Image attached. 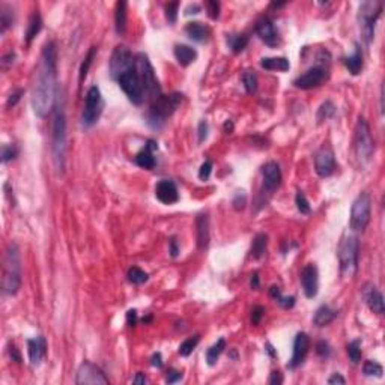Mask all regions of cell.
Here are the masks:
<instances>
[{
  "instance_id": "8d00e7d4",
  "label": "cell",
  "mask_w": 385,
  "mask_h": 385,
  "mask_svg": "<svg viewBox=\"0 0 385 385\" xmlns=\"http://www.w3.org/2000/svg\"><path fill=\"white\" fill-rule=\"evenodd\" d=\"M363 373L366 376H376V378H382V373H384V369L379 363L376 361H366L364 366H363Z\"/></svg>"
},
{
  "instance_id": "91938a15",
  "label": "cell",
  "mask_w": 385,
  "mask_h": 385,
  "mask_svg": "<svg viewBox=\"0 0 385 385\" xmlns=\"http://www.w3.org/2000/svg\"><path fill=\"white\" fill-rule=\"evenodd\" d=\"M9 355H11V358H12L14 361H17V363L21 361V355H20L18 349H17L15 345H12V343H9Z\"/></svg>"
},
{
  "instance_id": "60d3db41",
  "label": "cell",
  "mask_w": 385,
  "mask_h": 385,
  "mask_svg": "<svg viewBox=\"0 0 385 385\" xmlns=\"http://www.w3.org/2000/svg\"><path fill=\"white\" fill-rule=\"evenodd\" d=\"M128 280L134 284H141V283L148 281V274L137 267H133L128 271Z\"/></svg>"
},
{
  "instance_id": "4dcf8cb0",
  "label": "cell",
  "mask_w": 385,
  "mask_h": 385,
  "mask_svg": "<svg viewBox=\"0 0 385 385\" xmlns=\"http://www.w3.org/2000/svg\"><path fill=\"white\" fill-rule=\"evenodd\" d=\"M345 65H346L348 71L352 76H358L361 73V69H363V53H361V50L357 49L354 55L346 57L345 59Z\"/></svg>"
},
{
  "instance_id": "003e7915",
  "label": "cell",
  "mask_w": 385,
  "mask_h": 385,
  "mask_svg": "<svg viewBox=\"0 0 385 385\" xmlns=\"http://www.w3.org/2000/svg\"><path fill=\"white\" fill-rule=\"evenodd\" d=\"M224 130H226V131H229V133H232V130H233V124H232V121H226V124H224Z\"/></svg>"
},
{
  "instance_id": "7dc6e473",
  "label": "cell",
  "mask_w": 385,
  "mask_h": 385,
  "mask_svg": "<svg viewBox=\"0 0 385 385\" xmlns=\"http://www.w3.org/2000/svg\"><path fill=\"white\" fill-rule=\"evenodd\" d=\"M211 172H212V161L206 160L203 164L200 165V170H199V178L202 181H206L209 176H211Z\"/></svg>"
},
{
  "instance_id": "8992f818",
  "label": "cell",
  "mask_w": 385,
  "mask_h": 385,
  "mask_svg": "<svg viewBox=\"0 0 385 385\" xmlns=\"http://www.w3.org/2000/svg\"><path fill=\"white\" fill-rule=\"evenodd\" d=\"M381 11H382L381 2H364L359 5L358 21H359V29L364 36V41L367 44H370L372 39L375 38V26L381 15Z\"/></svg>"
},
{
  "instance_id": "52a82bcc",
  "label": "cell",
  "mask_w": 385,
  "mask_h": 385,
  "mask_svg": "<svg viewBox=\"0 0 385 385\" xmlns=\"http://www.w3.org/2000/svg\"><path fill=\"white\" fill-rule=\"evenodd\" d=\"M354 149L355 155L359 161L369 163L375 152V140L372 137L369 124L364 117H358L357 127H355V138H354Z\"/></svg>"
},
{
  "instance_id": "603a6c76",
  "label": "cell",
  "mask_w": 385,
  "mask_h": 385,
  "mask_svg": "<svg viewBox=\"0 0 385 385\" xmlns=\"http://www.w3.org/2000/svg\"><path fill=\"white\" fill-rule=\"evenodd\" d=\"M197 227V247L199 250H205L209 246V215L202 212L196 219Z\"/></svg>"
},
{
  "instance_id": "6da1fadb",
  "label": "cell",
  "mask_w": 385,
  "mask_h": 385,
  "mask_svg": "<svg viewBox=\"0 0 385 385\" xmlns=\"http://www.w3.org/2000/svg\"><path fill=\"white\" fill-rule=\"evenodd\" d=\"M57 50L55 42H47L41 63L36 73V79L32 89V107L36 116L45 117L55 109L56 97H57Z\"/></svg>"
},
{
  "instance_id": "f546056e",
  "label": "cell",
  "mask_w": 385,
  "mask_h": 385,
  "mask_svg": "<svg viewBox=\"0 0 385 385\" xmlns=\"http://www.w3.org/2000/svg\"><path fill=\"white\" fill-rule=\"evenodd\" d=\"M267 247H268V236L265 233H257L251 244V256L254 259H260L267 253Z\"/></svg>"
},
{
  "instance_id": "83f0119b",
  "label": "cell",
  "mask_w": 385,
  "mask_h": 385,
  "mask_svg": "<svg viewBox=\"0 0 385 385\" xmlns=\"http://www.w3.org/2000/svg\"><path fill=\"white\" fill-rule=\"evenodd\" d=\"M260 66L268 71H287L291 63L286 57H265L260 60Z\"/></svg>"
},
{
  "instance_id": "7c38bea8",
  "label": "cell",
  "mask_w": 385,
  "mask_h": 385,
  "mask_svg": "<svg viewBox=\"0 0 385 385\" xmlns=\"http://www.w3.org/2000/svg\"><path fill=\"white\" fill-rule=\"evenodd\" d=\"M134 65H136V59L133 57L131 52L125 45H117L113 52L110 60L111 77L117 80L121 74L134 68Z\"/></svg>"
},
{
  "instance_id": "cb8c5ba5",
  "label": "cell",
  "mask_w": 385,
  "mask_h": 385,
  "mask_svg": "<svg viewBox=\"0 0 385 385\" xmlns=\"http://www.w3.org/2000/svg\"><path fill=\"white\" fill-rule=\"evenodd\" d=\"M157 148H158L157 143L154 140H149L148 145L145 146V149H141L137 155H136V163H137V165H140L141 169H146V170H152L155 167V164H157L152 151L157 149Z\"/></svg>"
},
{
  "instance_id": "5b68a950",
  "label": "cell",
  "mask_w": 385,
  "mask_h": 385,
  "mask_svg": "<svg viewBox=\"0 0 385 385\" xmlns=\"http://www.w3.org/2000/svg\"><path fill=\"white\" fill-rule=\"evenodd\" d=\"M358 253L359 243L357 236H346L339 247V262H340V273L343 277L351 278L358 271Z\"/></svg>"
},
{
  "instance_id": "03108f58",
  "label": "cell",
  "mask_w": 385,
  "mask_h": 385,
  "mask_svg": "<svg viewBox=\"0 0 385 385\" xmlns=\"http://www.w3.org/2000/svg\"><path fill=\"white\" fill-rule=\"evenodd\" d=\"M146 382H148V379L143 373H137L136 378L133 379V384H146Z\"/></svg>"
},
{
  "instance_id": "836d02e7",
  "label": "cell",
  "mask_w": 385,
  "mask_h": 385,
  "mask_svg": "<svg viewBox=\"0 0 385 385\" xmlns=\"http://www.w3.org/2000/svg\"><path fill=\"white\" fill-rule=\"evenodd\" d=\"M12 23H14V11H12V8H9L8 5L3 3L0 6V32L5 33L12 26Z\"/></svg>"
},
{
  "instance_id": "e0dca14e",
  "label": "cell",
  "mask_w": 385,
  "mask_h": 385,
  "mask_svg": "<svg viewBox=\"0 0 385 385\" xmlns=\"http://www.w3.org/2000/svg\"><path fill=\"white\" fill-rule=\"evenodd\" d=\"M308 348H310L308 335L305 332H298L297 337H295V342H294V354H292V358H291L287 367L289 369H297L298 366H301L305 357H307Z\"/></svg>"
},
{
  "instance_id": "6125c7cd",
  "label": "cell",
  "mask_w": 385,
  "mask_h": 385,
  "mask_svg": "<svg viewBox=\"0 0 385 385\" xmlns=\"http://www.w3.org/2000/svg\"><path fill=\"white\" fill-rule=\"evenodd\" d=\"M328 384H330V385H334V384L343 385V384H346V379H345L343 376H340L339 373H334V375L331 376L330 379H328Z\"/></svg>"
},
{
  "instance_id": "ac0fdd59",
  "label": "cell",
  "mask_w": 385,
  "mask_h": 385,
  "mask_svg": "<svg viewBox=\"0 0 385 385\" xmlns=\"http://www.w3.org/2000/svg\"><path fill=\"white\" fill-rule=\"evenodd\" d=\"M262 176H263V187L270 192L278 190L281 184V172L280 167L274 161H270L262 167Z\"/></svg>"
},
{
  "instance_id": "bcb514c9",
  "label": "cell",
  "mask_w": 385,
  "mask_h": 385,
  "mask_svg": "<svg viewBox=\"0 0 385 385\" xmlns=\"http://www.w3.org/2000/svg\"><path fill=\"white\" fill-rule=\"evenodd\" d=\"M178 9H179V3H178V2H173V3L165 5V18L169 20V23H172V25L176 23Z\"/></svg>"
},
{
  "instance_id": "681fc988",
  "label": "cell",
  "mask_w": 385,
  "mask_h": 385,
  "mask_svg": "<svg viewBox=\"0 0 385 385\" xmlns=\"http://www.w3.org/2000/svg\"><path fill=\"white\" fill-rule=\"evenodd\" d=\"M25 95V90L23 89H18V90H15L14 93H11L9 95V98H8V103H6V107L8 109H11V107H14L20 100H21V97Z\"/></svg>"
},
{
  "instance_id": "1f68e13d",
  "label": "cell",
  "mask_w": 385,
  "mask_h": 385,
  "mask_svg": "<svg viewBox=\"0 0 385 385\" xmlns=\"http://www.w3.org/2000/svg\"><path fill=\"white\" fill-rule=\"evenodd\" d=\"M42 29V20H41V15L38 14V11L33 12V15L30 17V21H29L28 32H26V42H32V39L41 32Z\"/></svg>"
},
{
  "instance_id": "ffe728a7",
  "label": "cell",
  "mask_w": 385,
  "mask_h": 385,
  "mask_svg": "<svg viewBox=\"0 0 385 385\" xmlns=\"http://www.w3.org/2000/svg\"><path fill=\"white\" fill-rule=\"evenodd\" d=\"M363 295H364V300H366L367 307H369L373 313H376V315H384V297H382V294L378 291L376 286L367 284V286L364 287V291H363Z\"/></svg>"
},
{
  "instance_id": "d6a6232c",
  "label": "cell",
  "mask_w": 385,
  "mask_h": 385,
  "mask_svg": "<svg viewBox=\"0 0 385 385\" xmlns=\"http://www.w3.org/2000/svg\"><path fill=\"white\" fill-rule=\"evenodd\" d=\"M224 349H226V340H224V339L217 340V342L206 351V361H208V364H209V366H214V364L219 361L221 352H223Z\"/></svg>"
},
{
  "instance_id": "d6986e66",
  "label": "cell",
  "mask_w": 385,
  "mask_h": 385,
  "mask_svg": "<svg viewBox=\"0 0 385 385\" xmlns=\"http://www.w3.org/2000/svg\"><path fill=\"white\" fill-rule=\"evenodd\" d=\"M155 196L164 205H172V203H176L179 200V192H178L175 182L169 181V179H163V181H160L157 184Z\"/></svg>"
},
{
  "instance_id": "484cf974",
  "label": "cell",
  "mask_w": 385,
  "mask_h": 385,
  "mask_svg": "<svg viewBox=\"0 0 385 385\" xmlns=\"http://www.w3.org/2000/svg\"><path fill=\"white\" fill-rule=\"evenodd\" d=\"M185 32L188 35V38L196 41V42H206L209 38V29L206 28L205 25L199 23V21H192L188 23V26L185 28Z\"/></svg>"
},
{
  "instance_id": "11a10c76",
  "label": "cell",
  "mask_w": 385,
  "mask_h": 385,
  "mask_svg": "<svg viewBox=\"0 0 385 385\" xmlns=\"http://www.w3.org/2000/svg\"><path fill=\"white\" fill-rule=\"evenodd\" d=\"M208 130H209L208 122H206V121H202V122L199 124V130H197V133H199V141H200V143L208 137Z\"/></svg>"
},
{
  "instance_id": "f35d334b",
  "label": "cell",
  "mask_w": 385,
  "mask_h": 385,
  "mask_svg": "<svg viewBox=\"0 0 385 385\" xmlns=\"http://www.w3.org/2000/svg\"><path fill=\"white\" fill-rule=\"evenodd\" d=\"M335 114V106L332 104V101H325L322 103V106L319 107V111H318V121L319 122H324V121H328L332 116Z\"/></svg>"
},
{
  "instance_id": "f907efd6",
  "label": "cell",
  "mask_w": 385,
  "mask_h": 385,
  "mask_svg": "<svg viewBox=\"0 0 385 385\" xmlns=\"http://www.w3.org/2000/svg\"><path fill=\"white\" fill-rule=\"evenodd\" d=\"M263 313H265V308H263V307H260V305L253 307V310H251V324H253V325H257V324L260 322Z\"/></svg>"
},
{
  "instance_id": "7bdbcfd3",
  "label": "cell",
  "mask_w": 385,
  "mask_h": 385,
  "mask_svg": "<svg viewBox=\"0 0 385 385\" xmlns=\"http://www.w3.org/2000/svg\"><path fill=\"white\" fill-rule=\"evenodd\" d=\"M95 53H97V49H95V47H92V49L89 50L87 56H86L84 62L82 63V68H80V82H83V80L86 79V76H87V71H89V68H90V65H92V62H93Z\"/></svg>"
},
{
  "instance_id": "be15d7a7",
  "label": "cell",
  "mask_w": 385,
  "mask_h": 385,
  "mask_svg": "<svg viewBox=\"0 0 385 385\" xmlns=\"http://www.w3.org/2000/svg\"><path fill=\"white\" fill-rule=\"evenodd\" d=\"M151 364L154 366V367H163V358H161V354L160 352H157V354H154L152 358H151Z\"/></svg>"
},
{
  "instance_id": "ab89813d",
  "label": "cell",
  "mask_w": 385,
  "mask_h": 385,
  "mask_svg": "<svg viewBox=\"0 0 385 385\" xmlns=\"http://www.w3.org/2000/svg\"><path fill=\"white\" fill-rule=\"evenodd\" d=\"M243 83L248 93H254L257 90V76L254 74V71H246L243 74Z\"/></svg>"
},
{
  "instance_id": "f1b7e54d",
  "label": "cell",
  "mask_w": 385,
  "mask_h": 385,
  "mask_svg": "<svg viewBox=\"0 0 385 385\" xmlns=\"http://www.w3.org/2000/svg\"><path fill=\"white\" fill-rule=\"evenodd\" d=\"M114 28L119 35L127 30V2H117L114 9Z\"/></svg>"
},
{
  "instance_id": "94428289",
  "label": "cell",
  "mask_w": 385,
  "mask_h": 385,
  "mask_svg": "<svg viewBox=\"0 0 385 385\" xmlns=\"http://www.w3.org/2000/svg\"><path fill=\"white\" fill-rule=\"evenodd\" d=\"M136 321H137V311L136 310H130L127 313V322L130 327H134L136 325Z\"/></svg>"
},
{
  "instance_id": "7a4b0ae2",
  "label": "cell",
  "mask_w": 385,
  "mask_h": 385,
  "mask_svg": "<svg viewBox=\"0 0 385 385\" xmlns=\"http://www.w3.org/2000/svg\"><path fill=\"white\" fill-rule=\"evenodd\" d=\"M52 151L57 175H63L66 161V114L63 100H56L53 109V133H52Z\"/></svg>"
},
{
  "instance_id": "5bb4252c",
  "label": "cell",
  "mask_w": 385,
  "mask_h": 385,
  "mask_svg": "<svg viewBox=\"0 0 385 385\" xmlns=\"http://www.w3.org/2000/svg\"><path fill=\"white\" fill-rule=\"evenodd\" d=\"M315 169L316 173L322 178H328L335 170V158L330 146H322L315 154Z\"/></svg>"
},
{
  "instance_id": "680465c9",
  "label": "cell",
  "mask_w": 385,
  "mask_h": 385,
  "mask_svg": "<svg viewBox=\"0 0 385 385\" xmlns=\"http://www.w3.org/2000/svg\"><path fill=\"white\" fill-rule=\"evenodd\" d=\"M268 382L271 385H280L283 382V376H281V373L280 372H273L271 373V376H270V379H268Z\"/></svg>"
},
{
  "instance_id": "d4e9b609",
  "label": "cell",
  "mask_w": 385,
  "mask_h": 385,
  "mask_svg": "<svg viewBox=\"0 0 385 385\" xmlns=\"http://www.w3.org/2000/svg\"><path fill=\"white\" fill-rule=\"evenodd\" d=\"M337 315L339 311L331 308L330 305H321L313 316V324L316 327H327L337 318Z\"/></svg>"
},
{
  "instance_id": "4fadbf2b",
  "label": "cell",
  "mask_w": 385,
  "mask_h": 385,
  "mask_svg": "<svg viewBox=\"0 0 385 385\" xmlns=\"http://www.w3.org/2000/svg\"><path fill=\"white\" fill-rule=\"evenodd\" d=\"M76 384L84 385V384H109V378L104 375V372L95 366L90 361H84L80 364L79 370H77V378H76Z\"/></svg>"
},
{
  "instance_id": "2e32d148",
  "label": "cell",
  "mask_w": 385,
  "mask_h": 385,
  "mask_svg": "<svg viewBox=\"0 0 385 385\" xmlns=\"http://www.w3.org/2000/svg\"><path fill=\"white\" fill-rule=\"evenodd\" d=\"M301 286H303L304 295L311 300L318 295L319 291V274H318V268L313 263L305 265L301 271Z\"/></svg>"
},
{
  "instance_id": "8fae6325",
  "label": "cell",
  "mask_w": 385,
  "mask_h": 385,
  "mask_svg": "<svg viewBox=\"0 0 385 385\" xmlns=\"http://www.w3.org/2000/svg\"><path fill=\"white\" fill-rule=\"evenodd\" d=\"M134 66H136L138 76H140V80L143 83L145 93H148L151 98L157 100L161 95V89H160V84H158V80L155 77L154 68L151 65L148 56L138 55L136 57V65Z\"/></svg>"
},
{
  "instance_id": "3957f363",
  "label": "cell",
  "mask_w": 385,
  "mask_h": 385,
  "mask_svg": "<svg viewBox=\"0 0 385 385\" xmlns=\"http://www.w3.org/2000/svg\"><path fill=\"white\" fill-rule=\"evenodd\" d=\"M21 286V259L18 246L11 243L3 259V274H2V289L5 295H15Z\"/></svg>"
},
{
  "instance_id": "30bf717a",
  "label": "cell",
  "mask_w": 385,
  "mask_h": 385,
  "mask_svg": "<svg viewBox=\"0 0 385 385\" xmlns=\"http://www.w3.org/2000/svg\"><path fill=\"white\" fill-rule=\"evenodd\" d=\"M104 109V101L101 97V90L98 86H90V89L86 93V103H84V110L82 114V124L84 127L90 128L93 127L100 117Z\"/></svg>"
},
{
  "instance_id": "4316f807",
  "label": "cell",
  "mask_w": 385,
  "mask_h": 385,
  "mask_svg": "<svg viewBox=\"0 0 385 385\" xmlns=\"http://www.w3.org/2000/svg\"><path fill=\"white\" fill-rule=\"evenodd\" d=\"M175 57L176 60L179 62V65L182 66H188L190 63H192L197 57V52L190 47V45H185V44H181V45H176L175 47Z\"/></svg>"
},
{
  "instance_id": "db71d44e",
  "label": "cell",
  "mask_w": 385,
  "mask_h": 385,
  "mask_svg": "<svg viewBox=\"0 0 385 385\" xmlns=\"http://www.w3.org/2000/svg\"><path fill=\"white\" fill-rule=\"evenodd\" d=\"M316 352H318V355H321V357H328V355H330V346H328V343H327V342H319V343L316 345Z\"/></svg>"
},
{
  "instance_id": "44dd1931",
  "label": "cell",
  "mask_w": 385,
  "mask_h": 385,
  "mask_svg": "<svg viewBox=\"0 0 385 385\" xmlns=\"http://www.w3.org/2000/svg\"><path fill=\"white\" fill-rule=\"evenodd\" d=\"M28 348L30 364H32L33 367H38V366L41 364V361L45 357V354H47V343H45V339H44V337L29 339Z\"/></svg>"
},
{
  "instance_id": "e575fe53",
  "label": "cell",
  "mask_w": 385,
  "mask_h": 385,
  "mask_svg": "<svg viewBox=\"0 0 385 385\" xmlns=\"http://www.w3.org/2000/svg\"><path fill=\"white\" fill-rule=\"evenodd\" d=\"M270 295L275 300V303L278 304L283 308H292L295 305V297H283L280 289L277 286H273L270 289Z\"/></svg>"
},
{
  "instance_id": "c3c4849f",
  "label": "cell",
  "mask_w": 385,
  "mask_h": 385,
  "mask_svg": "<svg viewBox=\"0 0 385 385\" xmlns=\"http://www.w3.org/2000/svg\"><path fill=\"white\" fill-rule=\"evenodd\" d=\"M206 8H208V15H209L212 20H217L219 15H220V3L211 0V2L206 3Z\"/></svg>"
},
{
  "instance_id": "ee69618b",
  "label": "cell",
  "mask_w": 385,
  "mask_h": 385,
  "mask_svg": "<svg viewBox=\"0 0 385 385\" xmlns=\"http://www.w3.org/2000/svg\"><path fill=\"white\" fill-rule=\"evenodd\" d=\"M17 157V148L14 145H3L2 146V163H9Z\"/></svg>"
},
{
  "instance_id": "f6af8a7d",
  "label": "cell",
  "mask_w": 385,
  "mask_h": 385,
  "mask_svg": "<svg viewBox=\"0 0 385 385\" xmlns=\"http://www.w3.org/2000/svg\"><path fill=\"white\" fill-rule=\"evenodd\" d=\"M295 203H297V208H298V211L301 212V214H310V203H308V200L305 199V196H304L303 192L298 191L297 192V196H295Z\"/></svg>"
},
{
  "instance_id": "6f0895ef",
  "label": "cell",
  "mask_w": 385,
  "mask_h": 385,
  "mask_svg": "<svg viewBox=\"0 0 385 385\" xmlns=\"http://www.w3.org/2000/svg\"><path fill=\"white\" fill-rule=\"evenodd\" d=\"M169 251H170L172 257H178V254H179V247H178L176 238H172V239H170V243H169Z\"/></svg>"
},
{
  "instance_id": "9a60e30c",
  "label": "cell",
  "mask_w": 385,
  "mask_h": 385,
  "mask_svg": "<svg viewBox=\"0 0 385 385\" xmlns=\"http://www.w3.org/2000/svg\"><path fill=\"white\" fill-rule=\"evenodd\" d=\"M327 77H328L327 69H324L322 66H313V68L307 69L304 74H301V76L294 82V84H295L298 89L308 90V89H313V87L321 86L322 83L327 80Z\"/></svg>"
},
{
  "instance_id": "9f6ffc18",
  "label": "cell",
  "mask_w": 385,
  "mask_h": 385,
  "mask_svg": "<svg viewBox=\"0 0 385 385\" xmlns=\"http://www.w3.org/2000/svg\"><path fill=\"white\" fill-rule=\"evenodd\" d=\"M14 59H15V53L14 52H9L6 55L2 57V68L6 69L8 66H11L14 63Z\"/></svg>"
},
{
  "instance_id": "d590c367",
  "label": "cell",
  "mask_w": 385,
  "mask_h": 385,
  "mask_svg": "<svg viewBox=\"0 0 385 385\" xmlns=\"http://www.w3.org/2000/svg\"><path fill=\"white\" fill-rule=\"evenodd\" d=\"M247 44H248V36L247 35H244V33L233 35V36H230V38H229V45H230V49H232V52H233L235 55L241 53V52L247 47Z\"/></svg>"
},
{
  "instance_id": "e7e4bbea",
  "label": "cell",
  "mask_w": 385,
  "mask_h": 385,
  "mask_svg": "<svg viewBox=\"0 0 385 385\" xmlns=\"http://www.w3.org/2000/svg\"><path fill=\"white\" fill-rule=\"evenodd\" d=\"M250 284H251V287H253V289H259V286H260V281H259V273H257V271L251 274V278H250Z\"/></svg>"
},
{
  "instance_id": "f5cc1de1",
  "label": "cell",
  "mask_w": 385,
  "mask_h": 385,
  "mask_svg": "<svg viewBox=\"0 0 385 385\" xmlns=\"http://www.w3.org/2000/svg\"><path fill=\"white\" fill-rule=\"evenodd\" d=\"M181 379H182V373L178 372V370H169V373L165 376V382L167 384H175V382H178Z\"/></svg>"
},
{
  "instance_id": "816d5d0a",
  "label": "cell",
  "mask_w": 385,
  "mask_h": 385,
  "mask_svg": "<svg viewBox=\"0 0 385 385\" xmlns=\"http://www.w3.org/2000/svg\"><path fill=\"white\" fill-rule=\"evenodd\" d=\"M233 208L236 209V211H241V209H244L246 208V203H247V197H246V194H241V192H238L236 196H235V199H233Z\"/></svg>"
},
{
  "instance_id": "ba28073f",
  "label": "cell",
  "mask_w": 385,
  "mask_h": 385,
  "mask_svg": "<svg viewBox=\"0 0 385 385\" xmlns=\"http://www.w3.org/2000/svg\"><path fill=\"white\" fill-rule=\"evenodd\" d=\"M370 214H372V197L369 192H359L351 208V217H349L351 229L354 232H363L370 221Z\"/></svg>"
},
{
  "instance_id": "277c9868",
  "label": "cell",
  "mask_w": 385,
  "mask_h": 385,
  "mask_svg": "<svg viewBox=\"0 0 385 385\" xmlns=\"http://www.w3.org/2000/svg\"><path fill=\"white\" fill-rule=\"evenodd\" d=\"M182 103V93H170V95H160L154 100L151 109L148 111V124L152 128H161L164 125L165 119L170 117Z\"/></svg>"
},
{
  "instance_id": "7402d4cb",
  "label": "cell",
  "mask_w": 385,
  "mask_h": 385,
  "mask_svg": "<svg viewBox=\"0 0 385 385\" xmlns=\"http://www.w3.org/2000/svg\"><path fill=\"white\" fill-rule=\"evenodd\" d=\"M256 32L259 35V38L270 47H275L278 44V33L275 30L274 23L268 18L259 21L257 28H256Z\"/></svg>"
},
{
  "instance_id": "b9f144b4",
  "label": "cell",
  "mask_w": 385,
  "mask_h": 385,
  "mask_svg": "<svg viewBox=\"0 0 385 385\" xmlns=\"http://www.w3.org/2000/svg\"><path fill=\"white\" fill-rule=\"evenodd\" d=\"M348 355H349V359L354 363V364H358L359 359H361V345H359V340H354L348 345Z\"/></svg>"
},
{
  "instance_id": "74e56055",
  "label": "cell",
  "mask_w": 385,
  "mask_h": 385,
  "mask_svg": "<svg viewBox=\"0 0 385 385\" xmlns=\"http://www.w3.org/2000/svg\"><path fill=\"white\" fill-rule=\"evenodd\" d=\"M199 342H200V337H199V335H192L190 339L184 340V342L181 343V346H179V355H182V357L191 355L192 351L196 349V346H197Z\"/></svg>"
},
{
  "instance_id": "9c48e42d",
  "label": "cell",
  "mask_w": 385,
  "mask_h": 385,
  "mask_svg": "<svg viewBox=\"0 0 385 385\" xmlns=\"http://www.w3.org/2000/svg\"><path fill=\"white\" fill-rule=\"evenodd\" d=\"M117 83H119L121 89L125 92V95L128 97V100L133 104H136V106L143 104V101H145V87H143V83L140 80V76H138L136 66L125 71L124 74H121L117 77Z\"/></svg>"
}]
</instances>
